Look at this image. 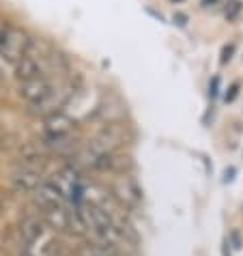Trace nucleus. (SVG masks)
<instances>
[{"mask_svg": "<svg viewBox=\"0 0 243 256\" xmlns=\"http://www.w3.org/2000/svg\"><path fill=\"white\" fill-rule=\"evenodd\" d=\"M232 241H234V248H241V239L237 232H232Z\"/></svg>", "mask_w": 243, "mask_h": 256, "instance_id": "dca6fc26", "label": "nucleus"}, {"mask_svg": "<svg viewBox=\"0 0 243 256\" xmlns=\"http://www.w3.org/2000/svg\"><path fill=\"white\" fill-rule=\"evenodd\" d=\"M54 90V84L46 80V78H37V80H30V82H24V84H20V97L26 99L28 104H39L41 99H46L50 93Z\"/></svg>", "mask_w": 243, "mask_h": 256, "instance_id": "20e7f679", "label": "nucleus"}, {"mask_svg": "<svg viewBox=\"0 0 243 256\" xmlns=\"http://www.w3.org/2000/svg\"><path fill=\"white\" fill-rule=\"evenodd\" d=\"M172 2H183V0H172Z\"/></svg>", "mask_w": 243, "mask_h": 256, "instance_id": "aec40b11", "label": "nucleus"}, {"mask_svg": "<svg viewBox=\"0 0 243 256\" xmlns=\"http://www.w3.org/2000/svg\"><path fill=\"white\" fill-rule=\"evenodd\" d=\"M110 256H123V254H120L118 250H112V252H110Z\"/></svg>", "mask_w": 243, "mask_h": 256, "instance_id": "6ab92c4d", "label": "nucleus"}, {"mask_svg": "<svg viewBox=\"0 0 243 256\" xmlns=\"http://www.w3.org/2000/svg\"><path fill=\"white\" fill-rule=\"evenodd\" d=\"M24 256H30V254H28V252H26V250H24Z\"/></svg>", "mask_w": 243, "mask_h": 256, "instance_id": "412c9836", "label": "nucleus"}, {"mask_svg": "<svg viewBox=\"0 0 243 256\" xmlns=\"http://www.w3.org/2000/svg\"><path fill=\"white\" fill-rule=\"evenodd\" d=\"M234 172H237V170H234V168H226V172H224V181L228 183V181H232V174Z\"/></svg>", "mask_w": 243, "mask_h": 256, "instance_id": "2eb2a0df", "label": "nucleus"}, {"mask_svg": "<svg viewBox=\"0 0 243 256\" xmlns=\"http://www.w3.org/2000/svg\"><path fill=\"white\" fill-rule=\"evenodd\" d=\"M74 127H76V120L69 114H65L62 110L54 112V114H50L46 118V134H50V136H67V134L74 132Z\"/></svg>", "mask_w": 243, "mask_h": 256, "instance_id": "0eeeda50", "label": "nucleus"}, {"mask_svg": "<svg viewBox=\"0 0 243 256\" xmlns=\"http://www.w3.org/2000/svg\"><path fill=\"white\" fill-rule=\"evenodd\" d=\"M44 220L54 230H71V211L62 204V207H52L44 211Z\"/></svg>", "mask_w": 243, "mask_h": 256, "instance_id": "1a4fd4ad", "label": "nucleus"}, {"mask_svg": "<svg viewBox=\"0 0 243 256\" xmlns=\"http://www.w3.org/2000/svg\"><path fill=\"white\" fill-rule=\"evenodd\" d=\"M239 11H241V2H230V6L226 9V18L228 20H234L239 16Z\"/></svg>", "mask_w": 243, "mask_h": 256, "instance_id": "9b49d317", "label": "nucleus"}, {"mask_svg": "<svg viewBox=\"0 0 243 256\" xmlns=\"http://www.w3.org/2000/svg\"><path fill=\"white\" fill-rule=\"evenodd\" d=\"M30 37L22 30V28H16V26H9L4 32V37L0 39V56L4 60L18 65L20 60L28 54V48H30Z\"/></svg>", "mask_w": 243, "mask_h": 256, "instance_id": "f257e3e1", "label": "nucleus"}, {"mask_svg": "<svg viewBox=\"0 0 243 256\" xmlns=\"http://www.w3.org/2000/svg\"><path fill=\"white\" fill-rule=\"evenodd\" d=\"M34 202L44 211L52 207H62L65 204V192L56 181H44L34 190Z\"/></svg>", "mask_w": 243, "mask_h": 256, "instance_id": "7ed1b4c3", "label": "nucleus"}, {"mask_svg": "<svg viewBox=\"0 0 243 256\" xmlns=\"http://www.w3.org/2000/svg\"><path fill=\"white\" fill-rule=\"evenodd\" d=\"M185 22H188V18H185L183 13H174V24H178V26H185Z\"/></svg>", "mask_w": 243, "mask_h": 256, "instance_id": "4468645a", "label": "nucleus"}, {"mask_svg": "<svg viewBox=\"0 0 243 256\" xmlns=\"http://www.w3.org/2000/svg\"><path fill=\"white\" fill-rule=\"evenodd\" d=\"M220 2V0H202V6H211V4H216Z\"/></svg>", "mask_w": 243, "mask_h": 256, "instance_id": "f3484780", "label": "nucleus"}, {"mask_svg": "<svg viewBox=\"0 0 243 256\" xmlns=\"http://www.w3.org/2000/svg\"><path fill=\"white\" fill-rule=\"evenodd\" d=\"M44 71L46 65L41 58H34V56H24L22 60L16 65V78L20 82H30V80H37V78H44Z\"/></svg>", "mask_w": 243, "mask_h": 256, "instance_id": "423d86ee", "label": "nucleus"}, {"mask_svg": "<svg viewBox=\"0 0 243 256\" xmlns=\"http://www.w3.org/2000/svg\"><path fill=\"white\" fill-rule=\"evenodd\" d=\"M2 204H4V194H2V190H0V209H2Z\"/></svg>", "mask_w": 243, "mask_h": 256, "instance_id": "a211bd4d", "label": "nucleus"}, {"mask_svg": "<svg viewBox=\"0 0 243 256\" xmlns=\"http://www.w3.org/2000/svg\"><path fill=\"white\" fill-rule=\"evenodd\" d=\"M232 54H234V44H230V46H224V50H222V58H220L222 65H226V62L232 58Z\"/></svg>", "mask_w": 243, "mask_h": 256, "instance_id": "9d476101", "label": "nucleus"}, {"mask_svg": "<svg viewBox=\"0 0 243 256\" xmlns=\"http://www.w3.org/2000/svg\"><path fill=\"white\" fill-rule=\"evenodd\" d=\"M20 232H22V239L26 246H32L46 234V220L41 218H26L22 226H20Z\"/></svg>", "mask_w": 243, "mask_h": 256, "instance_id": "6e6552de", "label": "nucleus"}, {"mask_svg": "<svg viewBox=\"0 0 243 256\" xmlns=\"http://www.w3.org/2000/svg\"><path fill=\"white\" fill-rule=\"evenodd\" d=\"M218 88H220V78L216 76V78H213V80H211V86H209V93H211V97H216V95H218Z\"/></svg>", "mask_w": 243, "mask_h": 256, "instance_id": "f8f14e48", "label": "nucleus"}, {"mask_svg": "<svg viewBox=\"0 0 243 256\" xmlns=\"http://www.w3.org/2000/svg\"><path fill=\"white\" fill-rule=\"evenodd\" d=\"M114 198L123 204V207H138L142 200V192L136 186V181L130 176H123L120 181L114 183Z\"/></svg>", "mask_w": 243, "mask_h": 256, "instance_id": "39448f33", "label": "nucleus"}, {"mask_svg": "<svg viewBox=\"0 0 243 256\" xmlns=\"http://www.w3.org/2000/svg\"><path fill=\"white\" fill-rule=\"evenodd\" d=\"M237 90H239V86H237V84H232V86H230V90H228V93H226V102H232V99L234 97H237Z\"/></svg>", "mask_w": 243, "mask_h": 256, "instance_id": "ddd939ff", "label": "nucleus"}, {"mask_svg": "<svg viewBox=\"0 0 243 256\" xmlns=\"http://www.w3.org/2000/svg\"><path fill=\"white\" fill-rule=\"evenodd\" d=\"M11 183L18 192H34L41 183V168L30 162H24L11 172Z\"/></svg>", "mask_w": 243, "mask_h": 256, "instance_id": "f03ea898", "label": "nucleus"}]
</instances>
